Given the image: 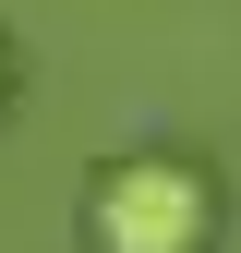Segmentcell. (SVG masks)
<instances>
[{"label": "cell", "mask_w": 241, "mask_h": 253, "mask_svg": "<svg viewBox=\"0 0 241 253\" xmlns=\"http://www.w3.org/2000/svg\"><path fill=\"white\" fill-rule=\"evenodd\" d=\"M0 97H12V48H0Z\"/></svg>", "instance_id": "cell-2"}, {"label": "cell", "mask_w": 241, "mask_h": 253, "mask_svg": "<svg viewBox=\"0 0 241 253\" xmlns=\"http://www.w3.org/2000/svg\"><path fill=\"white\" fill-rule=\"evenodd\" d=\"M84 241L97 253H205L217 241V181L193 157H109L84 181Z\"/></svg>", "instance_id": "cell-1"}]
</instances>
